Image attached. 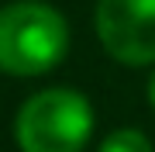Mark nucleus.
I'll list each match as a JSON object with an SVG mask.
<instances>
[{"label": "nucleus", "instance_id": "f257e3e1", "mask_svg": "<svg viewBox=\"0 0 155 152\" xmlns=\"http://www.w3.org/2000/svg\"><path fill=\"white\" fill-rule=\"evenodd\" d=\"M69 52V24L45 0H14L0 7V73L41 76Z\"/></svg>", "mask_w": 155, "mask_h": 152}, {"label": "nucleus", "instance_id": "f03ea898", "mask_svg": "<svg viewBox=\"0 0 155 152\" xmlns=\"http://www.w3.org/2000/svg\"><path fill=\"white\" fill-rule=\"evenodd\" d=\"M93 135V107L79 90L48 86L21 104L14 138L21 152H83Z\"/></svg>", "mask_w": 155, "mask_h": 152}, {"label": "nucleus", "instance_id": "7ed1b4c3", "mask_svg": "<svg viewBox=\"0 0 155 152\" xmlns=\"http://www.w3.org/2000/svg\"><path fill=\"white\" fill-rule=\"evenodd\" d=\"M97 38L124 66L155 62V0H97Z\"/></svg>", "mask_w": 155, "mask_h": 152}, {"label": "nucleus", "instance_id": "20e7f679", "mask_svg": "<svg viewBox=\"0 0 155 152\" xmlns=\"http://www.w3.org/2000/svg\"><path fill=\"white\" fill-rule=\"evenodd\" d=\"M100 152H155L145 131L138 128H117L100 142Z\"/></svg>", "mask_w": 155, "mask_h": 152}, {"label": "nucleus", "instance_id": "39448f33", "mask_svg": "<svg viewBox=\"0 0 155 152\" xmlns=\"http://www.w3.org/2000/svg\"><path fill=\"white\" fill-rule=\"evenodd\" d=\"M148 104H152V111H155V73H152V79H148Z\"/></svg>", "mask_w": 155, "mask_h": 152}]
</instances>
